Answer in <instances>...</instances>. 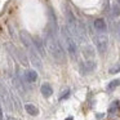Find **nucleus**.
<instances>
[{
    "label": "nucleus",
    "mask_w": 120,
    "mask_h": 120,
    "mask_svg": "<svg viewBox=\"0 0 120 120\" xmlns=\"http://www.w3.org/2000/svg\"><path fill=\"white\" fill-rule=\"evenodd\" d=\"M44 43H45V47H47V50L50 53V56L54 58L56 62L65 63L66 53H65V49H63L61 41H60L58 34H54V32H52L50 30H48L47 38H45Z\"/></svg>",
    "instance_id": "obj_1"
},
{
    "label": "nucleus",
    "mask_w": 120,
    "mask_h": 120,
    "mask_svg": "<svg viewBox=\"0 0 120 120\" xmlns=\"http://www.w3.org/2000/svg\"><path fill=\"white\" fill-rule=\"evenodd\" d=\"M19 36H21L22 43H23V45L26 47V49H27V53H29V57H30V62L32 63V66H34L35 68L41 70L43 68L41 60H40V56L38 54V52L35 50L34 44H32V39L30 38V35L27 34L26 31H21L19 32Z\"/></svg>",
    "instance_id": "obj_2"
},
{
    "label": "nucleus",
    "mask_w": 120,
    "mask_h": 120,
    "mask_svg": "<svg viewBox=\"0 0 120 120\" xmlns=\"http://www.w3.org/2000/svg\"><path fill=\"white\" fill-rule=\"evenodd\" d=\"M61 35H62V39L65 41V45H66V49H67L68 54L72 60H76L79 56V49H78V43L75 41V39L72 38V35L70 34L68 29L66 26H62L61 27Z\"/></svg>",
    "instance_id": "obj_3"
},
{
    "label": "nucleus",
    "mask_w": 120,
    "mask_h": 120,
    "mask_svg": "<svg viewBox=\"0 0 120 120\" xmlns=\"http://www.w3.org/2000/svg\"><path fill=\"white\" fill-rule=\"evenodd\" d=\"M12 97L13 96L11 94V92L0 83V98H1L3 103L5 105L8 111H12V110H13V99H12Z\"/></svg>",
    "instance_id": "obj_4"
},
{
    "label": "nucleus",
    "mask_w": 120,
    "mask_h": 120,
    "mask_svg": "<svg viewBox=\"0 0 120 120\" xmlns=\"http://www.w3.org/2000/svg\"><path fill=\"white\" fill-rule=\"evenodd\" d=\"M94 44L97 47V50H98L101 54H105L107 50V47H109V39H107L106 34H98L94 35Z\"/></svg>",
    "instance_id": "obj_5"
},
{
    "label": "nucleus",
    "mask_w": 120,
    "mask_h": 120,
    "mask_svg": "<svg viewBox=\"0 0 120 120\" xmlns=\"http://www.w3.org/2000/svg\"><path fill=\"white\" fill-rule=\"evenodd\" d=\"M48 14H49V29L48 30H50V31L54 32V34H58L60 27H58L57 18H56V14H54V12H53V9H49Z\"/></svg>",
    "instance_id": "obj_6"
},
{
    "label": "nucleus",
    "mask_w": 120,
    "mask_h": 120,
    "mask_svg": "<svg viewBox=\"0 0 120 120\" xmlns=\"http://www.w3.org/2000/svg\"><path fill=\"white\" fill-rule=\"evenodd\" d=\"M96 62L94 61H92V60H88V61H85V62H83L81 63V66H80V72L81 74H89V72H92V71L96 68Z\"/></svg>",
    "instance_id": "obj_7"
},
{
    "label": "nucleus",
    "mask_w": 120,
    "mask_h": 120,
    "mask_svg": "<svg viewBox=\"0 0 120 120\" xmlns=\"http://www.w3.org/2000/svg\"><path fill=\"white\" fill-rule=\"evenodd\" d=\"M11 48L14 50V54H16L17 60H18L19 62L22 63V65H23V66H27V65H29V60H27V57H26V54H25L23 50L17 49V48H14V47H11Z\"/></svg>",
    "instance_id": "obj_8"
},
{
    "label": "nucleus",
    "mask_w": 120,
    "mask_h": 120,
    "mask_svg": "<svg viewBox=\"0 0 120 120\" xmlns=\"http://www.w3.org/2000/svg\"><path fill=\"white\" fill-rule=\"evenodd\" d=\"M32 44H34V48H35V50L38 52V54L41 56V57H44L45 56V48H44V45H43L41 40H40L39 38H36V39H34Z\"/></svg>",
    "instance_id": "obj_9"
},
{
    "label": "nucleus",
    "mask_w": 120,
    "mask_h": 120,
    "mask_svg": "<svg viewBox=\"0 0 120 120\" xmlns=\"http://www.w3.org/2000/svg\"><path fill=\"white\" fill-rule=\"evenodd\" d=\"M94 29H96L99 34H106V30H107L106 22L102 18H97L96 21H94Z\"/></svg>",
    "instance_id": "obj_10"
},
{
    "label": "nucleus",
    "mask_w": 120,
    "mask_h": 120,
    "mask_svg": "<svg viewBox=\"0 0 120 120\" xmlns=\"http://www.w3.org/2000/svg\"><path fill=\"white\" fill-rule=\"evenodd\" d=\"M40 92H41V94L45 97V98H48V97H50L53 94V89L52 86H50L49 83H44L41 86H40Z\"/></svg>",
    "instance_id": "obj_11"
},
{
    "label": "nucleus",
    "mask_w": 120,
    "mask_h": 120,
    "mask_svg": "<svg viewBox=\"0 0 120 120\" xmlns=\"http://www.w3.org/2000/svg\"><path fill=\"white\" fill-rule=\"evenodd\" d=\"M25 79H26L29 83H34L38 79V72L35 70H26L25 71Z\"/></svg>",
    "instance_id": "obj_12"
},
{
    "label": "nucleus",
    "mask_w": 120,
    "mask_h": 120,
    "mask_svg": "<svg viewBox=\"0 0 120 120\" xmlns=\"http://www.w3.org/2000/svg\"><path fill=\"white\" fill-rule=\"evenodd\" d=\"M25 110H26V112L29 115H31V116H36V115L39 114V109L32 103H26L25 105Z\"/></svg>",
    "instance_id": "obj_13"
},
{
    "label": "nucleus",
    "mask_w": 120,
    "mask_h": 120,
    "mask_svg": "<svg viewBox=\"0 0 120 120\" xmlns=\"http://www.w3.org/2000/svg\"><path fill=\"white\" fill-rule=\"evenodd\" d=\"M83 53H84V56H85L86 58H92L94 56V49L90 47V45H86V47H84Z\"/></svg>",
    "instance_id": "obj_14"
},
{
    "label": "nucleus",
    "mask_w": 120,
    "mask_h": 120,
    "mask_svg": "<svg viewBox=\"0 0 120 120\" xmlns=\"http://www.w3.org/2000/svg\"><path fill=\"white\" fill-rule=\"evenodd\" d=\"M120 85V79H115V80L110 81L109 85H107V90H114L116 86Z\"/></svg>",
    "instance_id": "obj_15"
},
{
    "label": "nucleus",
    "mask_w": 120,
    "mask_h": 120,
    "mask_svg": "<svg viewBox=\"0 0 120 120\" xmlns=\"http://www.w3.org/2000/svg\"><path fill=\"white\" fill-rule=\"evenodd\" d=\"M112 29H114V34L117 39L120 40V21H116L114 25H112Z\"/></svg>",
    "instance_id": "obj_16"
},
{
    "label": "nucleus",
    "mask_w": 120,
    "mask_h": 120,
    "mask_svg": "<svg viewBox=\"0 0 120 120\" xmlns=\"http://www.w3.org/2000/svg\"><path fill=\"white\" fill-rule=\"evenodd\" d=\"M111 9H112V16H115V17H119L120 16V5L119 4H112V7H111Z\"/></svg>",
    "instance_id": "obj_17"
},
{
    "label": "nucleus",
    "mask_w": 120,
    "mask_h": 120,
    "mask_svg": "<svg viewBox=\"0 0 120 120\" xmlns=\"http://www.w3.org/2000/svg\"><path fill=\"white\" fill-rule=\"evenodd\" d=\"M117 109H120V101H115L114 103L111 105V107L109 109V112H110V114H114Z\"/></svg>",
    "instance_id": "obj_18"
},
{
    "label": "nucleus",
    "mask_w": 120,
    "mask_h": 120,
    "mask_svg": "<svg viewBox=\"0 0 120 120\" xmlns=\"http://www.w3.org/2000/svg\"><path fill=\"white\" fill-rule=\"evenodd\" d=\"M109 72H110V74H116V72H120V63H117V65L112 66V67L109 70Z\"/></svg>",
    "instance_id": "obj_19"
},
{
    "label": "nucleus",
    "mask_w": 120,
    "mask_h": 120,
    "mask_svg": "<svg viewBox=\"0 0 120 120\" xmlns=\"http://www.w3.org/2000/svg\"><path fill=\"white\" fill-rule=\"evenodd\" d=\"M68 96H70V90H68V89H66V90H65V92H63V93L60 96V101H62V99L67 98Z\"/></svg>",
    "instance_id": "obj_20"
},
{
    "label": "nucleus",
    "mask_w": 120,
    "mask_h": 120,
    "mask_svg": "<svg viewBox=\"0 0 120 120\" xmlns=\"http://www.w3.org/2000/svg\"><path fill=\"white\" fill-rule=\"evenodd\" d=\"M97 117H99V119H101V117H103V114H98V115H97Z\"/></svg>",
    "instance_id": "obj_21"
},
{
    "label": "nucleus",
    "mask_w": 120,
    "mask_h": 120,
    "mask_svg": "<svg viewBox=\"0 0 120 120\" xmlns=\"http://www.w3.org/2000/svg\"><path fill=\"white\" fill-rule=\"evenodd\" d=\"M65 120H74V117H72V116H68L67 119H65Z\"/></svg>",
    "instance_id": "obj_22"
}]
</instances>
